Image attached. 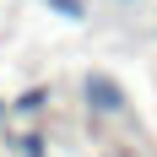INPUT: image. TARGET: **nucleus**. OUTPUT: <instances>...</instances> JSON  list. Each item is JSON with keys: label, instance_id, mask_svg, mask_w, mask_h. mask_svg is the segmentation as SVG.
Returning a JSON list of instances; mask_svg holds the SVG:
<instances>
[{"label": "nucleus", "instance_id": "1", "mask_svg": "<svg viewBox=\"0 0 157 157\" xmlns=\"http://www.w3.org/2000/svg\"><path fill=\"white\" fill-rule=\"evenodd\" d=\"M87 98H92L98 109H119V103H125V98H119V87H114L109 76H92V81H87Z\"/></svg>", "mask_w": 157, "mask_h": 157}, {"label": "nucleus", "instance_id": "2", "mask_svg": "<svg viewBox=\"0 0 157 157\" xmlns=\"http://www.w3.org/2000/svg\"><path fill=\"white\" fill-rule=\"evenodd\" d=\"M49 6H60L65 16H81V6H76V0H49Z\"/></svg>", "mask_w": 157, "mask_h": 157}]
</instances>
